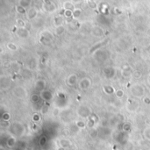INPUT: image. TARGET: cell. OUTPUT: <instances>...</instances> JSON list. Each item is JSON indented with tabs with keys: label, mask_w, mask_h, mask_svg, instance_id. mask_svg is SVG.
<instances>
[{
	"label": "cell",
	"mask_w": 150,
	"mask_h": 150,
	"mask_svg": "<svg viewBox=\"0 0 150 150\" xmlns=\"http://www.w3.org/2000/svg\"><path fill=\"white\" fill-rule=\"evenodd\" d=\"M122 95H123V91H122V90L117 92V96H118V97H122Z\"/></svg>",
	"instance_id": "6da1fadb"
},
{
	"label": "cell",
	"mask_w": 150,
	"mask_h": 150,
	"mask_svg": "<svg viewBox=\"0 0 150 150\" xmlns=\"http://www.w3.org/2000/svg\"><path fill=\"white\" fill-rule=\"evenodd\" d=\"M9 47L10 48H12V49H16V46L15 45H12V44H9Z\"/></svg>",
	"instance_id": "7a4b0ae2"
},
{
	"label": "cell",
	"mask_w": 150,
	"mask_h": 150,
	"mask_svg": "<svg viewBox=\"0 0 150 150\" xmlns=\"http://www.w3.org/2000/svg\"><path fill=\"white\" fill-rule=\"evenodd\" d=\"M58 150H65V148H64V147H60V148H59Z\"/></svg>",
	"instance_id": "3957f363"
}]
</instances>
